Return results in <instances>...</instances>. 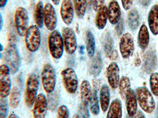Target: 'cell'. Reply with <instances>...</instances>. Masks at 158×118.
<instances>
[{
	"label": "cell",
	"instance_id": "obj_1",
	"mask_svg": "<svg viewBox=\"0 0 158 118\" xmlns=\"http://www.w3.org/2000/svg\"><path fill=\"white\" fill-rule=\"evenodd\" d=\"M137 100L141 109L146 113H152L156 109L153 94L146 87H139L135 90Z\"/></svg>",
	"mask_w": 158,
	"mask_h": 118
},
{
	"label": "cell",
	"instance_id": "obj_2",
	"mask_svg": "<svg viewBox=\"0 0 158 118\" xmlns=\"http://www.w3.org/2000/svg\"><path fill=\"white\" fill-rule=\"evenodd\" d=\"M3 58L10 69L11 73L15 74L21 67V57L15 43H8L4 49Z\"/></svg>",
	"mask_w": 158,
	"mask_h": 118
},
{
	"label": "cell",
	"instance_id": "obj_3",
	"mask_svg": "<svg viewBox=\"0 0 158 118\" xmlns=\"http://www.w3.org/2000/svg\"><path fill=\"white\" fill-rule=\"evenodd\" d=\"M39 84V77L36 73H31L28 77L25 84V97H24L25 106L27 107L31 108L34 105L36 98L38 95Z\"/></svg>",
	"mask_w": 158,
	"mask_h": 118
},
{
	"label": "cell",
	"instance_id": "obj_4",
	"mask_svg": "<svg viewBox=\"0 0 158 118\" xmlns=\"http://www.w3.org/2000/svg\"><path fill=\"white\" fill-rule=\"evenodd\" d=\"M48 49L50 54L54 59H60L64 53V43L62 34L54 30L48 36Z\"/></svg>",
	"mask_w": 158,
	"mask_h": 118
},
{
	"label": "cell",
	"instance_id": "obj_5",
	"mask_svg": "<svg viewBox=\"0 0 158 118\" xmlns=\"http://www.w3.org/2000/svg\"><path fill=\"white\" fill-rule=\"evenodd\" d=\"M40 77L44 90L48 94L52 93L56 89V74L55 68L50 63H46L44 65Z\"/></svg>",
	"mask_w": 158,
	"mask_h": 118
},
{
	"label": "cell",
	"instance_id": "obj_6",
	"mask_svg": "<svg viewBox=\"0 0 158 118\" xmlns=\"http://www.w3.org/2000/svg\"><path fill=\"white\" fill-rule=\"evenodd\" d=\"M25 47L29 51L35 53L40 49L41 44V34L40 28L36 25L29 26L25 35Z\"/></svg>",
	"mask_w": 158,
	"mask_h": 118
},
{
	"label": "cell",
	"instance_id": "obj_7",
	"mask_svg": "<svg viewBox=\"0 0 158 118\" xmlns=\"http://www.w3.org/2000/svg\"><path fill=\"white\" fill-rule=\"evenodd\" d=\"M15 26L17 33L20 36H25L29 29V14L27 10L22 6L16 9L15 13Z\"/></svg>",
	"mask_w": 158,
	"mask_h": 118
},
{
	"label": "cell",
	"instance_id": "obj_8",
	"mask_svg": "<svg viewBox=\"0 0 158 118\" xmlns=\"http://www.w3.org/2000/svg\"><path fill=\"white\" fill-rule=\"evenodd\" d=\"M11 72L7 65H0V98H6L10 94L12 81Z\"/></svg>",
	"mask_w": 158,
	"mask_h": 118
},
{
	"label": "cell",
	"instance_id": "obj_9",
	"mask_svg": "<svg viewBox=\"0 0 158 118\" xmlns=\"http://www.w3.org/2000/svg\"><path fill=\"white\" fill-rule=\"evenodd\" d=\"M61 76L65 90L70 94H75L78 88V79L75 71L72 68H67L62 71Z\"/></svg>",
	"mask_w": 158,
	"mask_h": 118
},
{
	"label": "cell",
	"instance_id": "obj_10",
	"mask_svg": "<svg viewBox=\"0 0 158 118\" xmlns=\"http://www.w3.org/2000/svg\"><path fill=\"white\" fill-rule=\"evenodd\" d=\"M64 49L68 54H74L77 49V37L74 31L71 28H63L62 30Z\"/></svg>",
	"mask_w": 158,
	"mask_h": 118
},
{
	"label": "cell",
	"instance_id": "obj_11",
	"mask_svg": "<svg viewBox=\"0 0 158 118\" xmlns=\"http://www.w3.org/2000/svg\"><path fill=\"white\" fill-rule=\"evenodd\" d=\"M118 47L123 58H130L135 52V42L132 35L129 32L123 34L120 38Z\"/></svg>",
	"mask_w": 158,
	"mask_h": 118
},
{
	"label": "cell",
	"instance_id": "obj_12",
	"mask_svg": "<svg viewBox=\"0 0 158 118\" xmlns=\"http://www.w3.org/2000/svg\"><path fill=\"white\" fill-rule=\"evenodd\" d=\"M58 19L56 10L51 3H46L44 6V25L48 30L54 31L57 27Z\"/></svg>",
	"mask_w": 158,
	"mask_h": 118
},
{
	"label": "cell",
	"instance_id": "obj_13",
	"mask_svg": "<svg viewBox=\"0 0 158 118\" xmlns=\"http://www.w3.org/2000/svg\"><path fill=\"white\" fill-rule=\"evenodd\" d=\"M48 109V99L44 94L37 95L33 105L32 115L33 118H45Z\"/></svg>",
	"mask_w": 158,
	"mask_h": 118
},
{
	"label": "cell",
	"instance_id": "obj_14",
	"mask_svg": "<svg viewBox=\"0 0 158 118\" xmlns=\"http://www.w3.org/2000/svg\"><path fill=\"white\" fill-rule=\"evenodd\" d=\"M158 65L157 56L153 50H149L144 54L142 70L146 73L152 74L154 73Z\"/></svg>",
	"mask_w": 158,
	"mask_h": 118
},
{
	"label": "cell",
	"instance_id": "obj_15",
	"mask_svg": "<svg viewBox=\"0 0 158 118\" xmlns=\"http://www.w3.org/2000/svg\"><path fill=\"white\" fill-rule=\"evenodd\" d=\"M74 9L71 0H62L60 6V16L63 23L67 25H71L74 18Z\"/></svg>",
	"mask_w": 158,
	"mask_h": 118
},
{
	"label": "cell",
	"instance_id": "obj_16",
	"mask_svg": "<svg viewBox=\"0 0 158 118\" xmlns=\"http://www.w3.org/2000/svg\"><path fill=\"white\" fill-rule=\"evenodd\" d=\"M106 75L109 86L112 89H116L118 87V84L120 81L119 67L116 62L113 61V62L110 63L107 68Z\"/></svg>",
	"mask_w": 158,
	"mask_h": 118
},
{
	"label": "cell",
	"instance_id": "obj_17",
	"mask_svg": "<svg viewBox=\"0 0 158 118\" xmlns=\"http://www.w3.org/2000/svg\"><path fill=\"white\" fill-rule=\"evenodd\" d=\"M108 18L111 25H115L122 19L120 6L116 0H111L108 6Z\"/></svg>",
	"mask_w": 158,
	"mask_h": 118
},
{
	"label": "cell",
	"instance_id": "obj_18",
	"mask_svg": "<svg viewBox=\"0 0 158 118\" xmlns=\"http://www.w3.org/2000/svg\"><path fill=\"white\" fill-rule=\"evenodd\" d=\"M102 46L104 54L110 60H116L118 58V53L114 48L113 39L109 32H106L104 34L102 40Z\"/></svg>",
	"mask_w": 158,
	"mask_h": 118
},
{
	"label": "cell",
	"instance_id": "obj_19",
	"mask_svg": "<svg viewBox=\"0 0 158 118\" xmlns=\"http://www.w3.org/2000/svg\"><path fill=\"white\" fill-rule=\"evenodd\" d=\"M125 102H126V109L127 115L134 117L138 112V100H137L135 91L131 88L127 93L126 97H125Z\"/></svg>",
	"mask_w": 158,
	"mask_h": 118
},
{
	"label": "cell",
	"instance_id": "obj_20",
	"mask_svg": "<svg viewBox=\"0 0 158 118\" xmlns=\"http://www.w3.org/2000/svg\"><path fill=\"white\" fill-rule=\"evenodd\" d=\"M148 25L153 36L158 35V5L155 4L149 10L148 14Z\"/></svg>",
	"mask_w": 158,
	"mask_h": 118
},
{
	"label": "cell",
	"instance_id": "obj_21",
	"mask_svg": "<svg viewBox=\"0 0 158 118\" xmlns=\"http://www.w3.org/2000/svg\"><path fill=\"white\" fill-rule=\"evenodd\" d=\"M149 40H150V36H149V29L145 24H143L139 28L138 33V45L139 48L142 50H146L149 47Z\"/></svg>",
	"mask_w": 158,
	"mask_h": 118
},
{
	"label": "cell",
	"instance_id": "obj_22",
	"mask_svg": "<svg viewBox=\"0 0 158 118\" xmlns=\"http://www.w3.org/2000/svg\"><path fill=\"white\" fill-rule=\"evenodd\" d=\"M110 90L108 85L104 84L100 90V96H99V102L100 106L103 112H107L110 106Z\"/></svg>",
	"mask_w": 158,
	"mask_h": 118
},
{
	"label": "cell",
	"instance_id": "obj_23",
	"mask_svg": "<svg viewBox=\"0 0 158 118\" xmlns=\"http://www.w3.org/2000/svg\"><path fill=\"white\" fill-rule=\"evenodd\" d=\"M123 106L121 101L118 98H115L110 104L108 109L106 118H122Z\"/></svg>",
	"mask_w": 158,
	"mask_h": 118
},
{
	"label": "cell",
	"instance_id": "obj_24",
	"mask_svg": "<svg viewBox=\"0 0 158 118\" xmlns=\"http://www.w3.org/2000/svg\"><path fill=\"white\" fill-rule=\"evenodd\" d=\"M108 20V7L104 6L97 11L95 17V25L97 29L99 30H103L106 26Z\"/></svg>",
	"mask_w": 158,
	"mask_h": 118
},
{
	"label": "cell",
	"instance_id": "obj_25",
	"mask_svg": "<svg viewBox=\"0 0 158 118\" xmlns=\"http://www.w3.org/2000/svg\"><path fill=\"white\" fill-rule=\"evenodd\" d=\"M103 68V61L101 53L97 52V54L94 55L92 59L89 66V73L93 77H98L101 73Z\"/></svg>",
	"mask_w": 158,
	"mask_h": 118
},
{
	"label": "cell",
	"instance_id": "obj_26",
	"mask_svg": "<svg viewBox=\"0 0 158 118\" xmlns=\"http://www.w3.org/2000/svg\"><path fill=\"white\" fill-rule=\"evenodd\" d=\"M80 93H81V103L88 106L91 100L93 91L90 86V83L88 81H83L80 86Z\"/></svg>",
	"mask_w": 158,
	"mask_h": 118
},
{
	"label": "cell",
	"instance_id": "obj_27",
	"mask_svg": "<svg viewBox=\"0 0 158 118\" xmlns=\"http://www.w3.org/2000/svg\"><path fill=\"white\" fill-rule=\"evenodd\" d=\"M127 25L132 31H135L140 25V14L137 9H131L127 14Z\"/></svg>",
	"mask_w": 158,
	"mask_h": 118
},
{
	"label": "cell",
	"instance_id": "obj_28",
	"mask_svg": "<svg viewBox=\"0 0 158 118\" xmlns=\"http://www.w3.org/2000/svg\"><path fill=\"white\" fill-rule=\"evenodd\" d=\"M85 48L87 54L89 57H93L96 53V42L94 35L90 30H87L85 32Z\"/></svg>",
	"mask_w": 158,
	"mask_h": 118
},
{
	"label": "cell",
	"instance_id": "obj_29",
	"mask_svg": "<svg viewBox=\"0 0 158 118\" xmlns=\"http://www.w3.org/2000/svg\"><path fill=\"white\" fill-rule=\"evenodd\" d=\"M72 2H73L74 12L77 18L81 19L84 18L86 13L87 6H88L87 0H73Z\"/></svg>",
	"mask_w": 158,
	"mask_h": 118
},
{
	"label": "cell",
	"instance_id": "obj_30",
	"mask_svg": "<svg viewBox=\"0 0 158 118\" xmlns=\"http://www.w3.org/2000/svg\"><path fill=\"white\" fill-rule=\"evenodd\" d=\"M34 21L38 28L41 29L44 26V6L41 2H38L34 10Z\"/></svg>",
	"mask_w": 158,
	"mask_h": 118
},
{
	"label": "cell",
	"instance_id": "obj_31",
	"mask_svg": "<svg viewBox=\"0 0 158 118\" xmlns=\"http://www.w3.org/2000/svg\"><path fill=\"white\" fill-rule=\"evenodd\" d=\"M90 111L94 115L97 116L100 113V102H99L98 95H97V87L94 85V89L93 91V95H92L91 100L89 102Z\"/></svg>",
	"mask_w": 158,
	"mask_h": 118
},
{
	"label": "cell",
	"instance_id": "obj_32",
	"mask_svg": "<svg viewBox=\"0 0 158 118\" xmlns=\"http://www.w3.org/2000/svg\"><path fill=\"white\" fill-rule=\"evenodd\" d=\"M20 100H21V91L18 87H14L11 89L10 94V106L15 109L19 106Z\"/></svg>",
	"mask_w": 158,
	"mask_h": 118
},
{
	"label": "cell",
	"instance_id": "obj_33",
	"mask_svg": "<svg viewBox=\"0 0 158 118\" xmlns=\"http://www.w3.org/2000/svg\"><path fill=\"white\" fill-rule=\"evenodd\" d=\"M130 89H131V81L129 77L123 76L122 78H120V81L118 84V91L122 98H125L127 93Z\"/></svg>",
	"mask_w": 158,
	"mask_h": 118
},
{
	"label": "cell",
	"instance_id": "obj_34",
	"mask_svg": "<svg viewBox=\"0 0 158 118\" xmlns=\"http://www.w3.org/2000/svg\"><path fill=\"white\" fill-rule=\"evenodd\" d=\"M149 88L153 96L158 97V73H153L149 78Z\"/></svg>",
	"mask_w": 158,
	"mask_h": 118
},
{
	"label": "cell",
	"instance_id": "obj_35",
	"mask_svg": "<svg viewBox=\"0 0 158 118\" xmlns=\"http://www.w3.org/2000/svg\"><path fill=\"white\" fill-rule=\"evenodd\" d=\"M47 99L48 103V109L52 111H54L57 107L58 100H59L57 92L54 91L52 93L48 94V98Z\"/></svg>",
	"mask_w": 158,
	"mask_h": 118
},
{
	"label": "cell",
	"instance_id": "obj_36",
	"mask_svg": "<svg viewBox=\"0 0 158 118\" xmlns=\"http://www.w3.org/2000/svg\"><path fill=\"white\" fill-rule=\"evenodd\" d=\"M8 113V102L6 98H0V118H6Z\"/></svg>",
	"mask_w": 158,
	"mask_h": 118
},
{
	"label": "cell",
	"instance_id": "obj_37",
	"mask_svg": "<svg viewBox=\"0 0 158 118\" xmlns=\"http://www.w3.org/2000/svg\"><path fill=\"white\" fill-rule=\"evenodd\" d=\"M70 112L67 106L62 105L58 108L57 110V118H69Z\"/></svg>",
	"mask_w": 158,
	"mask_h": 118
},
{
	"label": "cell",
	"instance_id": "obj_38",
	"mask_svg": "<svg viewBox=\"0 0 158 118\" xmlns=\"http://www.w3.org/2000/svg\"><path fill=\"white\" fill-rule=\"evenodd\" d=\"M80 118H89V112L87 108V106L81 103L79 106V113Z\"/></svg>",
	"mask_w": 158,
	"mask_h": 118
},
{
	"label": "cell",
	"instance_id": "obj_39",
	"mask_svg": "<svg viewBox=\"0 0 158 118\" xmlns=\"http://www.w3.org/2000/svg\"><path fill=\"white\" fill-rule=\"evenodd\" d=\"M125 26H124V21L123 19H121L119 22H118L117 25H115V31L116 32L117 36H122V35L123 34L124 29H125Z\"/></svg>",
	"mask_w": 158,
	"mask_h": 118
},
{
	"label": "cell",
	"instance_id": "obj_40",
	"mask_svg": "<svg viewBox=\"0 0 158 118\" xmlns=\"http://www.w3.org/2000/svg\"><path fill=\"white\" fill-rule=\"evenodd\" d=\"M105 0H94L93 2V9L95 11H97L99 9H101L102 6H104Z\"/></svg>",
	"mask_w": 158,
	"mask_h": 118
},
{
	"label": "cell",
	"instance_id": "obj_41",
	"mask_svg": "<svg viewBox=\"0 0 158 118\" xmlns=\"http://www.w3.org/2000/svg\"><path fill=\"white\" fill-rule=\"evenodd\" d=\"M122 6L125 10H128L131 8L133 5V0H121Z\"/></svg>",
	"mask_w": 158,
	"mask_h": 118
},
{
	"label": "cell",
	"instance_id": "obj_42",
	"mask_svg": "<svg viewBox=\"0 0 158 118\" xmlns=\"http://www.w3.org/2000/svg\"><path fill=\"white\" fill-rule=\"evenodd\" d=\"M17 38L14 33H10L8 36V43H16Z\"/></svg>",
	"mask_w": 158,
	"mask_h": 118
},
{
	"label": "cell",
	"instance_id": "obj_43",
	"mask_svg": "<svg viewBox=\"0 0 158 118\" xmlns=\"http://www.w3.org/2000/svg\"><path fill=\"white\" fill-rule=\"evenodd\" d=\"M152 0H138V2L143 6H148L151 3Z\"/></svg>",
	"mask_w": 158,
	"mask_h": 118
},
{
	"label": "cell",
	"instance_id": "obj_44",
	"mask_svg": "<svg viewBox=\"0 0 158 118\" xmlns=\"http://www.w3.org/2000/svg\"><path fill=\"white\" fill-rule=\"evenodd\" d=\"M135 118H146V117L142 112H141V111H138V112L136 113V114H135Z\"/></svg>",
	"mask_w": 158,
	"mask_h": 118
},
{
	"label": "cell",
	"instance_id": "obj_45",
	"mask_svg": "<svg viewBox=\"0 0 158 118\" xmlns=\"http://www.w3.org/2000/svg\"><path fill=\"white\" fill-rule=\"evenodd\" d=\"M8 0H0V8H4L7 4Z\"/></svg>",
	"mask_w": 158,
	"mask_h": 118
},
{
	"label": "cell",
	"instance_id": "obj_46",
	"mask_svg": "<svg viewBox=\"0 0 158 118\" xmlns=\"http://www.w3.org/2000/svg\"><path fill=\"white\" fill-rule=\"evenodd\" d=\"M2 26H3V18H2V14H0V32L2 31Z\"/></svg>",
	"mask_w": 158,
	"mask_h": 118
},
{
	"label": "cell",
	"instance_id": "obj_47",
	"mask_svg": "<svg viewBox=\"0 0 158 118\" xmlns=\"http://www.w3.org/2000/svg\"><path fill=\"white\" fill-rule=\"evenodd\" d=\"M8 118H19V116H18L16 113H11V114H10V116H8Z\"/></svg>",
	"mask_w": 158,
	"mask_h": 118
},
{
	"label": "cell",
	"instance_id": "obj_48",
	"mask_svg": "<svg viewBox=\"0 0 158 118\" xmlns=\"http://www.w3.org/2000/svg\"><path fill=\"white\" fill-rule=\"evenodd\" d=\"M93 2H94V0H87V3H88L89 7H91L93 6Z\"/></svg>",
	"mask_w": 158,
	"mask_h": 118
},
{
	"label": "cell",
	"instance_id": "obj_49",
	"mask_svg": "<svg viewBox=\"0 0 158 118\" xmlns=\"http://www.w3.org/2000/svg\"><path fill=\"white\" fill-rule=\"evenodd\" d=\"M51 1L54 5H59V2H60V0H51Z\"/></svg>",
	"mask_w": 158,
	"mask_h": 118
},
{
	"label": "cell",
	"instance_id": "obj_50",
	"mask_svg": "<svg viewBox=\"0 0 158 118\" xmlns=\"http://www.w3.org/2000/svg\"><path fill=\"white\" fill-rule=\"evenodd\" d=\"M80 52H81V54H83V53H84V47H83V46H81V47H80Z\"/></svg>",
	"mask_w": 158,
	"mask_h": 118
},
{
	"label": "cell",
	"instance_id": "obj_51",
	"mask_svg": "<svg viewBox=\"0 0 158 118\" xmlns=\"http://www.w3.org/2000/svg\"><path fill=\"white\" fill-rule=\"evenodd\" d=\"M3 50H4L3 46H2V43H0V52H2Z\"/></svg>",
	"mask_w": 158,
	"mask_h": 118
},
{
	"label": "cell",
	"instance_id": "obj_52",
	"mask_svg": "<svg viewBox=\"0 0 158 118\" xmlns=\"http://www.w3.org/2000/svg\"><path fill=\"white\" fill-rule=\"evenodd\" d=\"M72 118H80V116H79L78 114H75L74 115V116H73Z\"/></svg>",
	"mask_w": 158,
	"mask_h": 118
},
{
	"label": "cell",
	"instance_id": "obj_53",
	"mask_svg": "<svg viewBox=\"0 0 158 118\" xmlns=\"http://www.w3.org/2000/svg\"><path fill=\"white\" fill-rule=\"evenodd\" d=\"M127 118H133V117H132V116H128V115H127Z\"/></svg>",
	"mask_w": 158,
	"mask_h": 118
},
{
	"label": "cell",
	"instance_id": "obj_54",
	"mask_svg": "<svg viewBox=\"0 0 158 118\" xmlns=\"http://www.w3.org/2000/svg\"><path fill=\"white\" fill-rule=\"evenodd\" d=\"M156 114H157V116H158V107H157V111H156Z\"/></svg>",
	"mask_w": 158,
	"mask_h": 118
}]
</instances>
